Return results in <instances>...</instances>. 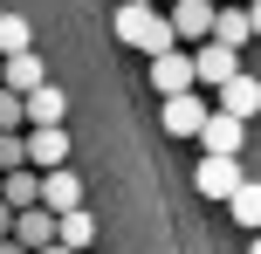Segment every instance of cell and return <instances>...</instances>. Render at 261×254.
Here are the masks:
<instances>
[{"label":"cell","mask_w":261,"mask_h":254,"mask_svg":"<svg viewBox=\"0 0 261 254\" xmlns=\"http://www.w3.org/2000/svg\"><path fill=\"white\" fill-rule=\"evenodd\" d=\"M130 7H165V0H130Z\"/></svg>","instance_id":"cell-20"},{"label":"cell","mask_w":261,"mask_h":254,"mask_svg":"<svg viewBox=\"0 0 261 254\" xmlns=\"http://www.w3.org/2000/svg\"><path fill=\"white\" fill-rule=\"evenodd\" d=\"M158 14H165L172 41H206V27H213V7H206V0H172V7H158Z\"/></svg>","instance_id":"cell-9"},{"label":"cell","mask_w":261,"mask_h":254,"mask_svg":"<svg viewBox=\"0 0 261 254\" xmlns=\"http://www.w3.org/2000/svg\"><path fill=\"white\" fill-rule=\"evenodd\" d=\"M35 254H69V247H35Z\"/></svg>","instance_id":"cell-22"},{"label":"cell","mask_w":261,"mask_h":254,"mask_svg":"<svg viewBox=\"0 0 261 254\" xmlns=\"http://www.w3.org/2000/svg\"><path fill=\"white\" fill-rule=\"evenodd\" d=\"M41 82H48V69H41V55H35V48L0 62V90H7V96H28V90H41Z\"/></svg>","instance_id":"cell-12"},{"label":"cell","mask_w":261,"mask_h":254,"mask_svg":"<svg viewBox=\"0 0 261 254\" xmlns=\"http://www.w3.org/2000/svg\"><path fill=\"white\" fill-rule=\"evenodd\" d=\"M21 254H35V247H55V220L41 213V206H28V213H14V234H7Z\"/></svg>","instance_id":"cell-14"},{"label":"cell","mask_w":261,"mask_h":254,"mask_svg":"<svg viewBox=\"0 0 261 254\" xmlns=\"http://www.w3.org/2000/svg\"><path fill=\"white\" fill-rule=\"evenodd\" d=\"M21 158H28V172H62L69 165V131H21Z\"/></svg>","instance_id":"cell-7"},{"label":"cell","mask_w":261,"mask_h":254,"mask_svg":"<svg viewBox=\"0 0 261 254\" xmlns=\"http://www.w3.org/2000/svg\"><path fill=\"white\" fill-rule=\"evenodd\" d=\"M62 110H69V96L55 82H41V90L21 96V131H62Z\"/></svg>","instance_id":"cell-5"},{"label":"cell","mask_w":261,"mask_h":254,"mask_svg":"<svg viewBox=\"0 0 261 254\" xmlns=\"http://www.w3.org/2000/svg\"><path fill=\"white\" fill-rule=\"evenodd\" d=\"M0 14H7V7H0Z\"/></svg>","instance_id":"cell-24"},{"label":"cell","mask_w":261,"mask_h":254,"mask_svg":"<svg viewBox=\"0 0 261 254\" xmlns=\"http://www.w3.org/2000/svg\"><path fill=\"white\" fill-rule=\"evenodd\" d=\"M151 90H158V96H179V90H193V55H186V48L151 55Z\"/></svg>","instance_id":"cell-13"},{"label":"cell","mask_w":261,"mask_h":254,"mask_svg":"<svg viewBox=\"0 0 261 254\" xmlns=\"http://www.w3.org/2000/svg\"><path fill=\"white\" fill-rule=\"evenodd\" d=\"M193 137H199V145H206V158H241V151H248V124L220 117V110H206Z\"/></svg>","instance_id":"cell-3"},{"label":"cell","mask_w":261,"mask_h":254,"mask_svg":"<svg viewBox=\"0 0 261 254\" xmlns=\"http://www.w3.org/2000/svg\"><path fill=\"white\" fill-rule=\"evenodd\" d=\"M0 254H21V247H14V241H0Z\"/></svg>","instance_id":"cell-21"},{"label":"cell","mask_w":261,"mask_h":254,"mask_svg":"<svg viewBox=\"0 0 261 254\" xmlns=\"http://www.w3.org/2000/svg\"><path fill=\"white\" fill-rule=\"evenodd\" d=\"M110 27H117V41H124V48H138V55H172V48H179L158 7H130V0H124Z\"/></svg>","instance_id":"cell-1"},{"label":"cell","mask_w":261,"mask_h":254,"mask_svg":"<svg viewBox=\"0 0 261 254\" xmlns=\"http://www.w3.org/2000/svg\"><path fill=\"white\" fill-rule=\"evenodd\" d=\"M158 103H165V110H158V117H165V137H193L199 131V117H206V96H199V90H179V96H158Z\"/></svg>","instance_id":"cell-8"},{"label":"cell","mask_w":261,"mask_h":254,"mask_svg":"<svg viewBox=\"0 0 261 254\" xmlns=\"http://www.w3.org/2000/svg\"><path fill=\"white\" fill-rule=\"evenodd\" d=\"M234 76H241L234 48H220V41H199L193 48V90H220V82H234Z\"/></svg>","instance_id":"cell-4"},{"label":"cell","mask_w":261,"mask_h":254,"mask_svg":"<svg viewBox=\"0 0 261 254\" xmlns=\"http://www.w3.org/2000/svg\"><path fill=\"white\" fill-rule=\"evenodd\" d=\"M90 241H96V213H90V206H76V213H62V220H55V247L83 254Z\"/></svg>","instance_id":"cell-16"},{"label":"cell","mask_w":261,"mask_h":254,"mask_svg":"<svg viewBox=\"0 0 261 254\" xmlns=\"http://www.w3.org/2000/svg\"><path fill=\"white\" fill-rule=\"evenodd\" d=\"M241 179H248V165H241V158H199V165H193V186L206 192V200H227Z\"/></svg>","instance_id":"cell-10"},{"label":"cell","mask_w":261,"mask_h":254,"mask_svg":"<svg viewBox=\"0 0 261 254\" xmlns=\"http://www.w3.org/2000/svg\"><path fill=\"white\" fill-rule=\"evenodd\" d=\"M227 213H234L241 227H254V220H261V192H254V179H241V186L227 192Z\"/></svg>","instance_id":"cell-18"},{"label":"cell","mask_w":261,"mask_h":254,"mask_svg":"<svg viewBox=\"0 0 261 254\" xmlns=\"http://www.w3.org/2000/svg\"><path fill=\"white\" fill-rule=\"evenodd\" d=\"M7 131H21V96L0 90V137H7Z\"/></svg>","instance_id":"cell-19"},{"label":"cell","mask_w":261,"mask_h":254,"mask_svg":"<svg viewBox=\"0 0 261 254\" xmlns=\"http://www.w3.org/2000/svg\"><path fill=\"white\" fill-rule=\"evenodd\" d=\"M35 206H41L48 220L76 213V206H83V179L69 172V165H62V172H41V192H35Z\"/></svg>","instance_id":"cell-6"},{"label":"cell","mask_w":261,"mask_h":254,"mask_svg":"<svg viewBox=\"0 0 261 254\" xmlns=\"http://www.w3.org/2000/svg\"><path fill=\"white\" fill-rule=\"evenodd\" d=\"M241 7H254V0H241Z\"/></svg>","instance_id":"cell-23"},{"label":"cell","mask_w":261,"mask_h":254,"mask_svg":"<svg viewBox=\"0 0 261 254\" xmlns=\"http://www.w3.org/2000/svg\"><path fill=\"white\" fill-rule=\"evenodd\" d=\"M213 96H220V103H213V110H220V117H234V124H248L254 110H261V82L248 76V69H241L234 82H220V90H213Z\"/></svg>","instance_id":"cell-11"},{"label":"cell","mask_w":261,"mask_h":254,"mask_svg":"<svg viewBox=\"0 0 261 254\" xmlns=\"http://www.w3.org/2000/svg\"><path fill=\"white\" fill-rule=\"evenodd\" d=\"M206 41H220V48L248 55V48H254V7H241V0L213 7V27H206Z\"/></svg>","instance_id":"cell-2"},{"label":"cell","mask_w":261,"mask_h":254,"mask_svg":"<svg viewBox=\"0 0 261 254\" xmlns=\"http://www.w3.org/2000/svg\"><path fill=\"white\" fill-rule=\"evenodd\" d=\"M35 48V27L21 21V14H0V62H7V55H28Z\"/></svg>","instance_id":"cell-17"},{"label":"cell","mask_w":261,"mask_h":254,"mask_svg":"<svg viewBox=\"0 0 261 254\" xmlns=\"http://www.w3.org/2000/svg\"><path fill=\"white\" fill-rule=\"evenodd\" d=\"M35 192H41V172H0V206H7V213H28V206H35Z\"/></svg>","instance_id":"cell-15"}]
</instances>
